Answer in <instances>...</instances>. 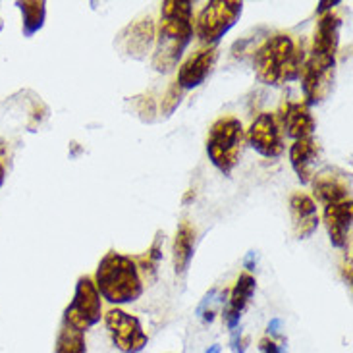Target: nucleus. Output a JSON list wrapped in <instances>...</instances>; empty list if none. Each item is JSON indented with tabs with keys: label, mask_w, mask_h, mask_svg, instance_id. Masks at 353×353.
Listing matches in <instances>:
<instances>
[{
	"label": "nucleus",
	"mask_w": 353,
	"mask_h": 353,
	"mask_svg": "<svg viewBox=\"0 0 353 353\" xmlns=\"http://www.w3.org/2000/svg\"><path fill=\"white\" fill-rule=\"evenodd\" d=\"M193 39V2L166 0L161 4L159 37L153 54V68L159 74H170L178 66Z\"/></svg>",
	"instance_id": "nucleus-1"
},
{
	"label": "nucleus",
	"mask_w": 353,
	"mask_h": 353,
	"mask_svg": "<svg viewBox=\"0 0 353 353\" xmlns=\"http://www.w3.org/2000/svg\"><path fill=\"white\" fill-rule=\"evenodd\" d=\"M303 62H305L303 43L297 48L294 39L286 33L268 37L253 57V68L259 81L274 87L299 79Z\"/></svg>",
	"instance_id": "nucleus-2"
},
{
	"label": "nucleus",
	"mask_w": 353,
	"mask_h": 353,
	"mask_svg": "<svg viewBox=\"0 0 353 353\" xmlns=\"http://www.w3.org/2000/svg\"><path fill=\"white\" fill-rule=\"evenodd\" d=\"M93 282L101 297L112 305L134 303L143 296V280L135 261L118 251H108L101 259Z\"/></svg>",
	"instance_id": "nucleus-3"
},
{
	"label": "nucleus",
	"mask_w": 353,
	"mask_h": 353,
	"mask_svg": "<svg viewBox=\"0 0 353 353\" xmlns=\"http://www.w3.org/2000/svg\"><path fill=\"white\" fill-rule=\"evenodd\" d=\"M245 130L236 116H222L210 125L207 134V154L222 174H230L239 163L243 151Z\"/></svg>",
	"instance_id": "nucleus-4"
},
{
	"label": "nucleus",
	"mask_w": 353,
	"mask_h": 353,
	"mask_svg": "<svg viewBox=\"0 0 353 353\" xmlns=\"http://www.w3.org/2000/svg\"><path fill=\"white\" fill-rule=\"evenodd\" d=\"M243 12V2L238 0H210L197 16L195 33L203 45L216 47L220 39L238 23Z\"/></svg>",
	"instance_id": "nucleus-5"
},
{
	"label": "nucleus",
	"mask_w": 353,
	"mask_h": 353,
	"mask_svg": "<svg viewBox=\"0 0 353 353\" xmlns=\"http://www.w3.org/2000/svg\"><path fill=\"white\" fill-rule=\"evenodd\" d=\"M103 319V301L91 276H81L77 280L76 292L72 301L64 309L62 325L72 326L79 332H87L91 326Z\"/></svg>",
	"instance_id": "nucleus-6"
},
{
	"label": "nucleus",
	"mask_w": 353,
	"mask_h": 353,
	"mask_svg": "<svg viewBox=\"0 0 353 353\" xmlns=\"http://www.w3.org/2000/svg\"><path fill=\"white\" fill-rule=\"evenodd\" d=\"M334 72L336 58L311 54L303 62L299 77H301V91L305 97L307 106L319 105L328 97L334 85Z\"/></svg>",
	"instance_id": "nucleus-7"
},
{
	"label": "nucleus",
	"mask_w": 353,
	"mask_h": 353,
	"mask_svg": "<svg viewBox=\"0 0 353 353\" xmlns=\"http://www.w3.org/2000/svg\"><path fill=\"white\" fill-rule=\"evenodd\" d=\"M105 325L108 328V334L112 338V344L122 353L143 352V347L149 342V338L143 332L141 321L118 307H112L106 313Z\"/></svg>",
	"instance_id": "nucleus-8"
},
{
	"label": "nucleus",
	"mask_w": 353,
	"mask_h": 353,
	"mask_svg": "<svg viewBox=\"0 0 353 353\" xmlns=\"http://www.w3.org/2000/svg\"><path fill=\"white\" fill-rule=\"evenodd\" d=\"M245 139L251 149H255L259 154L267 159H278L284 153V135L278 124L276 114L272 112L259 114L253 120V124L249 125Z\"/></svg>",
	"instance_id": "nucleus-9"
},
{
	"label": "nucleus",
	"mask_w": 353,
	"mask_h": 353,
	"mask_svg": "<svg viewBox=\"0 0 353 353\" xmlns=\"http://www.w3.org/2000/svg\"><path fill=\"white\" fill-rule=\"evenodd\" d=\"M313 195L316 201L323 205H334L345 199H352V178L350 174L336 168V166H326L321 172L313 174Z\"/></svg>",
	"instance_id": "nucleus-10"
},
{
	"label": "nucleus",
	"mask_w": 353,
	"mask_h": 353,
	"mask_svg": "<svg viewBox=\"0 0 353 353\" xmlns=\"http://www.w3.org/2000/svg\"><path fill=\"white\" fill-rule=\"evenodd\" d=\"M278 124L282 134H286L288 137H292L294 141L297 139H307L313 137L316 130V122L311 108L305 103H296V101H288L282 105L280 112L276 116Z\"/></svg>",
	"instance_id": "nucleus-11"
},
{
	"label": "nucleus",
	"mask_w": 353,
	"mask_h": 353,
	"mask_svg": "<svg viewBox=\"0 0 353 353\" xmlns=\"http://www.w3.org/2000/svg\"><path fill=\"white\" fill-rule=\"evenodd\" d=\"M216 58H219V48L209 47L203 48L199 52H195L193 57H190L178 70V79L176 83L183 89V91H190L199 87L216 64Z\"/></svg>",
	"instance_id": "nucleus-12"
},
{
	"label": "nucleus",
	"mask_w": 353,
	"mask_h": 353,
	"mask_svg": "<svg viewBox=\"0 0 353 353\" xmlns=\"http://www.w3.org/2000/svg\"><path fill=\"white\" fill-rule=\"evenodd\" d=\"M352 220H353V201L345 199L342 203L326 205L325 207V226L330 243L338 249H345L352 241Z\"/></svg>",
	"instance_id": "nucleus-13"
},
{
	"label": "nucleus",
	"mask_w": 353,
	"mask_h": 353,
	"mask_svg": "<svg viewBox=\"0 0 353 353\" xmlns=\"http://www.w3.org/2000/svg\"><path fill=\"white\" fill-rule=\"evenodd\" d=\"M340 28H342V21L336 14H332V12L323 14L316 21L311 54L336 58L338 45H340Z\"/></svg>",
	"instance_id": "nucleus-14"
},
{
	"label": "nucleus",
	"mask_w": 353,
	"mask_h": 353,
	"mask_svg": "<svg viewBox=\"0 0 353 353\" xmlns=\"http://www.w3.org/2000/svg\"><path fill=\"white\" fill-rule=\"evenodd\" d=\"M120 41H122V47L128 52V57L137 58V60L145 58V54L151 50L154 43L153 18L147 16V18L135 21L134 26L125 28L120 35Z\"/></svg>",
	"instance_id": "nucleus-15"
},
{
	"label": "nucleus",
	"mask_w": 353,
	"mask_h": 353,
	"mask_svg": "<svg viewBox=\"0 0 353 353\" xmlns=\"http://www.w3.org/2000/svg\"><path fill=\"white\" fill-rule=\"evenodd\" d=\"M290 210L294 219V230L297 239L311 238L319 228V214H316L315 201L307 193H294L290 197Z\"/></svg>",
	"instance_id": "nucleus-16"
},
{
	"label": "nucleus",
	"mask_w": 353,
	"mask_h": 353,
	"mask_svg": "<svg viewBox=\"0 0 353 353\" xmlns=\"http://www.w3.org/2000/svg\"><path fill=\"white\" fill-rule=\"evenodd\" d=\"M319 154H321V147L313 137L297 139L290 147V164L301 183H311L313 180V164L316 163Z\"/></svg>",
	"instance_id": "nucleus-17"
},
{
	"label": "nucleus",
	"mask_w": 353,
	"mask_h": 353,
	"mask_svg": "<svg viewBox=\"0 0 353 353\" xmlns=\"http://www.w3.org/2000/svg\"><path fill=\"white\" fill-rule=\"evenodd\" d=\"M193 241H195V228L188 220H183L174 238V272L178 276H183L190 268L191 257H193Z\"/></svg>",
	"instance_id": "nucleus-18"
},
{
	"label": "nucleus",
	"mask_w": 353,
	"mask_h": 353,
	"mask_svg": "<svg viewBox=\"0 0 353 353\" xmlns=\"http://www.w3.org/2000/svg\"><path fill=\"white\" fill-rule=\"evenodd\" d=\"M16 6L21 12V31L23 37H33L43 29L47 19V2L45 0H19Z\"/></svg>",
	"instance_id": "nucleus-19"
},
{
	"label": "nucleus",
	"mask_w": 353,
	"mask_h": 353,
	"mask_svg": "<svg viewBox=\"0 0 353 353\" xmlns=\"http://www.w3.org/2000/svg\"><path fill=\"white\" fill-rule=\"evenodd\" d=\"M255 288H257L255 276H251L249 272L239 274L238 282H236V286H234L232 294H230L228 305L224 307V313L241 316L243 309L249 305L251 297H253V294H255Z\"/></svg>",
	"instance_id": "nucleus-20"
},
{
	"label": "nucleus",
	"mask_w": 353,
	"mask_h": 353,
	"mask_svg": "<svg viewBox=\"0 0 353 353\" xmlns=\"http://www.w3.org/2000/svg\"><path fill=\"white\" fill-rule=\"evenodd\" d=\"M163 243L164 232H157L149 251L145 255H141V257L134 259L135 265L139 268V274L143 272L147 282H154V278H157V268H159V263L163 261Z\"/></svg>",
	"instance_id": "nucleus-21"
},
{
	"label": "nucleus",
	"mask_w": 353,
	"mask_h": 353,
	"mask_svg": "<svg viewBox=\"0 0 353 353\" xmlns=\"http://www.w3.org/2000/svg\"><path fill=\"white\" fill-rule=\"evenodd\" d=\"M54 353H87L85 332H79L72 326L62 325L57 336Z\"/></svg>",
	"instance_id": "nucleus-22"
},
{
	"label": "nucleus",
	"mask_w": 353,
	"mask_h": 353,
	"mask_svg": "<svg viewBox=\"0 0 353 353\" xmlns=\"http://www.w3.org/2000/svg\"><path fill=\"white\" fill-rule=\"evenodd\" d=\"M226 290L224 292H220V290H216V288H212L207 296L203 297V301H201V305L197 307V315L203 319V323H207V325H210L212 321H214V315H216V307L226 299Z\"/></svg>",
	"instance_id": "nucleus-23"
},
{
	"label": "nucleus",
	"mask_w": 353,
	"mask_h": 353,
	"mask_svg": "<svg viewBox=\"0 0 353 353\" xmlns=\"http://www.w3.org/2000/svg\"><path fill=\"white\" fill-rule=\"evenodd\" d=\"M183 89H181L176 81H174L172 85H170V89L164 93L163 97V103H161V112L164 114V118H170V116L176 112V108L180 106L181 99H183Z\"/></svg>",
	"instance_id": "nucleus-24"
},
{
	"label": "nucleus",
	"mask_w": 353,
	"mask_h": 353,
	"mask_svg": "<svg viewBox=\"0 0 353 353\" xmlns=\"http://www.w3.org/2000/svg\"><path fill=\"white\" fill-rule=\"evenodd\" d=\"M135 105H137V114L141 116L143 122H154L157 118V105H154L153 97H135Z\"/></svg>",
	"instance_id": "nucleus-25"
},
{
	"label": "nucleus",
	"mask_w": 353,
	"mask_h": 353,
	"mask_svg": "<svg viewBox=\"0 0 353 353\" xmlns=\"http://www.w3.org/2000/svg\"><path fill=\"white\" fill-rule=\"evenodd\" d=\"M248 342H249V338H243L238 328H236V330H232V350H234V353H245Z\"/></svg>",
	"instance_id": "nucleus-26"
},
{
	"label": "nucleus",
	"mask_w": 353,
	"mask_h": 353,
	"mask_svg": "<svg viewBox=\"0 0 353 353\" xmlns=\"http://www.w3.org/2000/svg\"><path fill=\"white\" fill-rule=\"evenodd\" d=\"M259 350L263 353H282L280 345L276 342H272L270 338H261L259 340Z\"/></svg>",
	"instance_id": "nucleus-27"
},
{
	"label": "nucleus",
	"mask_w": 353,
	"mask_h": 353,
	"mask_svg": "<svg viewBox=\"0 0 353 353\" xmlns=\"http://www.w3.org/2000/svg\"><path fill=\"white\" fill-rule=\"evenodd\" d=\"M338 4H340V0H334V2H319V4H316V12L323 16L326 12H332V8L338 6Z\"/></svg>",
	"instance_id": "nucleus-28"
},
{
	"label": "nucleus",
	"mask_w": 353,
	"mask_h": 353,
	"mask_svg": "<svg viewBox=\"0 0 353 353\" xmlns=\"http://www.w3.org/2000/svg\"><path fill=\"white\" fill-rule=\"evenodd\" d=\"M280 326H282V321L280 319H272L270 323H268L267 330L270 336H278L280 334Z\"/></svg>",
	"instance_id": "nucleus-29"
},
{
	"label": "nucleus",
	"mask_w": 353,
	"mask_h": 353,
	"mask_svg": "<svg viewBox=\"0 0 353 353\" xmlns=\"http://www.w3.org/2000/svg\"><path fill=\"white\" fill-rule=\"evenodd\" d=\"M243 265H245L248 270H253L255 265H257V253H255V251H249L248 257H245V261H243Z\"/></svg>",
	"instance_id": "nucleus-30"
},
{
	"label": "nucleus",
	"mask_w": 353,
	"mask_h": 353,
	"mask_svg": "<svg viewBox=\"0 0 353 353\" xmlns=\"http://www.w3.org/2000/svg\"><path fill=\"white\" fill-rule=\"evenodd\" d=\"M6 154H8V143L0 137V161L6 159Z\"/></svg>",
	"instance_id": "nucleus-31"
},
{
	"label": "nucleus",
	"mask_w": 353,
	"mask_h": 353,
	"mask_svg": "<svg viewBox=\"0 0 353 353\" xmlns=\"http://www.w3.org/2000/svg\"><path fill=\"white\" fill-rule=\"evenodd\" d=\"M195 199V191L191 190V191H188V193H185V195H183V199H181V203H183V205H188V203H191V201Z\"/></svg>",
	"instance_id": "nucleus-32"
},
{
	"label": "nucleus",
	"mask_w": 353,
	"mask_h": 353,
	"mask_svg": "<svg viewBox=\"0 0 353 353\" xmlns=\"http://www.w3.org/2000/svg\"><path fill=\"white\" fill-rule=\"evenodd\" d=\"M4 180H6V168H4V164L0 163V188H2Z\"/></svg>",
	"instance_id": "nucleus-33"
},
{
	"label": "nucleus",
	"mask_w": 353,
	"mask_h": 353,
	"mask_svg": "<svg viewBox=\"0 0 353 353\" xmlns=\"http://www.w3.org/2000/svg\"><path fill=\"white\" fill-rule=\"evenodd\" d=\"M205 353H222V347H220L219 344H214V345H210L209 350H207Z\"/></svg>",
	"instance_id": "nucleus-34"
},
{
	"label": "nucleus",
	"mask_w": 353,
	"mask_h": 353,
	"mask_svg": "<svg viewBox=\"0 0 353 353\" xmlns=\"http://www.w3.org/2000/svg\"><path fill=\"white\" fill-rule=\"evenodd\" d=\"M2 26H4V23H2V19H0V31H2Z\"/></svg>",
	"instance_id": "nucleus-35"
}]
</instances>
